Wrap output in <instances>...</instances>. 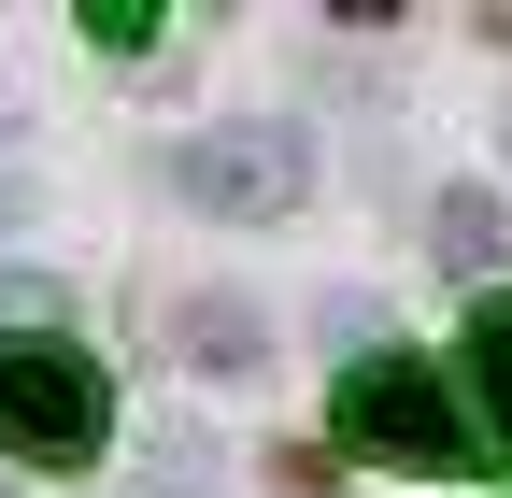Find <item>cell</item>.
<instances>
[{
  "instance_id": "obj_1",
  "label": "cell",
  "mask_w": 512,
  "mask_h": 498,
  "mask_svg": "<svg viewBox=\"0 0 512 498\" xmlns=\"http://www.w3.org/2000/svg\"><path fill=\"white\" fill-rule=\"evenodd\" d=\"M328 442L413 470V484H456L470 470V399H456L441 356H356L342 385H328Z\"/></svg>"
},
{
  "instance_id": "obj_2",
  "label": "cell",
  "mask_w": 512,
  "mask_h": 498,
  "mask_svg": "<svg viewBox=\"0 0 512 498\" xmlns=\"http://www.w3.org/2000/svg\"><path fill=\"white\" fill-rule=\"evenodd\" d=\"M100 442H114V370L57 328H0V456L100 470Z\"/></svg>"
},
{
  "instance_id": "obj_3",
  "label": "cell",
  "mask_w": 512,
  "mask_h": 498,
  "mask_svg": "<svg viewBox=\"0 0 512 498\" xmlns=\"http://www.w3.org/2000/svg\"><path fill=\"white\" fill-rule=\"evenodd\" d=\"M171 185H185V200H214V214H285L299 185H313V157H299L285 129H214V143L171 157Z\"/></svg>"
},
{
  "instance_id": "obj_4",
  "label": "cell",
  "mask_w": 512,
  "mask_h": 498,
  "mask_svg": "<svg viewBox=\"0 0 512 498\" xmlns=\"http://www.w3.org/2000/svg\"><path fill=\"white\" fill-rule=\"evenodd\" d=\"M456 370L484 385V427H470V442H498V456H512V285L470 314V356H456Z\"/></svg>"
},
{
  "instance_id": "obj_5",
  "label": "cell",
  "mask_w": 512,
  "mask_h": 498,
  "mask_svg": "<svg viewBox=\"0 0 512 498\" xmlns=\"http://www.w3.org/2000/svg\"><path fill=\"white\" fill-rule=\"evenodd\" d=\"M157 29H171V15H157V0H86V43H100V57H143Z\"/></svg>"
}]
</instances>
